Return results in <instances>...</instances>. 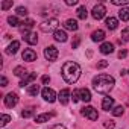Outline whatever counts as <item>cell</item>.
I'll return each mask as SVG.
<instances>
[{
  "label": "cell",
  "mask_w": 129,
  "mask_h": 129,
  "mask_svg": "<svg viewBox=\"0 0 129 129\" xmlns=\"http://www.w3.org/2000/svg\"><path fill=\"white\" fill-rule=\"evenodd\" d=\"M114 78L109 76V75H97L94 79H93V88L99 93V94H106L109 93L112 88H114Z\"/></svg>",
  "instance_id": "cell-1"
},
{
  "label": "cell",
  "mask_w": 129,
  "mask_h": 129,
  "mask_svg": "<svg viewBox=\"0 0 129 129\" xmlns=\"http://www.w3.org/2000/svg\"><path fill=\"white\" fill-rule=\"evenodd\" d=\"M61 75L64 78L67 84H75L79 76H81V66L78 62H73V61H69L62 66V70H61Z\"/></svg>",
  "instance_id": "cell-2"
},
{
  "label": "cell",
  "mask_w": 129,
  "mask_h": 129,
  "mask_svg": "<svg viewBox=\"0 0 129 129\" xmlns=\"http://www.w3.org/2000/svg\"><path fill=\"white\" fill-rule=\"evenodd\" d=\"M58 18H49V20H46V21H43L41 24H40V29L43 30V32H55V30H58L56 27H58Z\"/></svg>",
  "instance_id": "cell-3"
},
{
  "label": "cell",
  "mask_w": 129,
  "mask_h": 129,
  "mask_svg": "<svg viewBox=\"0 0 129 129\" xmlns=\"http://www.w3.org/2000/svg\"><path fill=\"white\" fill-rule=\"evenodd\" d=\"M58 55H59V52H58V49H56L55 46H47V47L44 49V56H46V59L50 61V62L56 61V59H58Z\"/></svg>",
  "instance_id": "cell-4"
},
{
  "label": "cell",
  "mask_w": 129,
  "mask_h": 129,
  "mask_svg": "<svg viewBox=\"0 0 129 129\" xmlns=\"http://www.w3.org/2000/svg\"><path fill=\"white\" fill-rule=\"evenodd\" d=\"M41 96H43V99H44L46 102H49V103H52V102H55V100H56V93H55L52 88H49V87L43 88Z\"/></svg>",
  "instance_id": "cell-5"
},
{
  "label": "cell",
  "mask_w": 129,
  "mask_h": 129,
  "mask_svg": "<svg viewBox=\"0 0 129 129\" xmlns=\"http://www.w3.org/2000/svg\"><path fill=\"white\" fill-rule=\"evenodd\" d=\"M105 14H106V8H105L103 5H96V6L93 8V11H91V15H93L96 20H102V18L105 17Z\"/></svg>",
  "instance_id": "cell-6"
},
{
  "label": "cell",
  "mask_w": 129,
  "mask_h": 129,
  "mask_svg": "<svg viewBox=\"0 0 129 129\" xmlns=\"http://www.w3.org/2000/svg\"><path fill=\"white\" fill-rule=\"evenodd\" d=\"M82 115H85L87 118H90L91 121H94V120H97V117H99V114H97V111L93 108V106H85V108H82Z\"/></svg>",
  "instance_id": "cell-7"
},
{
  "label": "cell",
  "mask_w": 129,
  "mask_h": 129,
  "mask_svg": "<svg viewBox=\"0 0 129 129\" xmlns=\"http://www.w3.org/2000/svg\"><path fill=\"white\" fill-rule=\"evenodd\" d=\"M17 103H18V96H17L15 93L6 94V97H5V105H6L8 108H14Z\"/></svg>",
  "instance_id": "cell-8"
},
{
  "label": "cell",
  "mask_w": 129,
  "mask_h": 129,
  "mask_svg": "<svg viewBox=\"0 0 129 129\" xmlns=\"http://www.w3.org/2000/svg\"><path fill=\"white\" fill-rule=\"evenodd\" d=\"M58 100L61 102V105H67L69 100H70V90H69V88L61 90L59 94H58Z\"/></svg>",
  "instance_id": "cell-9"
},
{
  "label": "cell",
  "mask_w": 129,
  "mask_h": 129,
  "mask_svg": "<svg viewBox=\"0 0 129 129\" xmlns=\"http://www.w3.org/2000/svg\"><path fill=\"white\" fill-rule=\"evenodd\" d=\"M23 59L24 61H29V62H34V61H37V53L32 49H26L23 52Z\"/></svg>",
  "instance_id": "cell-10"
},
{
  "label": "cell",
  "mask_w": 129,
  "mask_h": 129,
  "mask_svg": "<svg viewBox=\"0 0 129 129\" xmlns=\"http://www.w3.org/2000/svg\"><path fill=\"white\" fill-rule=\"evenodd\" d=\"M53 38H55L56 41H59V43H66V41H67V34H66V30L58 29V30L53 32Z\"/></svg>",
  "instance_id": "cell-11"
},
{
  "label": "cell",
  "mask_w": 129,
  "mask_h": 129,
  "mask_svg": "<svg viewBox=\"0 0 129 129\" xmlns=\"http://www.w3.org/2000/svg\"><path fill=\"white\" fill-rule=\"evenodd\" d=\"M79 99L82 102H90L91 100V93L87 88H79Z\"/></svg>",
  "instance_id": "cell-12"
},
{
  "label": "cell",
  "mask_w": 129,
  "mask_h": 129,
  "mask_svg": "<svg viewBox=\"0 0 129 129\" xmlns=\"http://www.w3.org/2000/svg\"><path fill=\"white\" fill-rule=\"evenodd\" d=\"M18 49H20V43H18V41H12V43L6 47V53H8V55H15V53L18 52Z\"/></svg>",
  "instance_id": "cell-13"
},
{
  "label": "cell",
  "mask_w": 129,
  "mask_h": 129,
  "mask_svg": "<svg viewBox=\"0 0 129 129\" xmlns=\"http://www.w3.org/2000/svg\"><path fill=\"white\" fill-rule=\"evenodd\" d=\"M112 106H114V99L109 97V96H106V97L103 99V102H102V109L109 111V109H112Z\"/></svg>",
  "instance_id": "cell-14"
},
{
  "label": "cell",
  "mask_w": 129,
  "mask_h": 129,
  "mask_svg": "<svg viewBox=\"0 0 129 129\" xmlns=\"http://www.w3.org/2000/svg\"><path fill=\"white\" fill-rule=\"evenodd\" d=\"M64 27H66L67 30H78L79 24H78V21H76V20H73V18H69L66 23H64Z\"/></svg>",
  "instance_id": "cell-15"
},
{
  "label": "cell",
  "mask_w": 129,
  "mask_h": 129,
  "mask_svg": "<svg viewBox=\"0 0 129 129\" xmlns=\"http://www.w3.org/2000/svg\"><path fill=\"white\" fill-rule=\"evenodd\" d=\"M105 24H106V27H108L109 30H114V29H117V26H118V20L114 18V17H108L106 21H105Z\"/></svg>",
  "instance_id": "cell-16"
},
{
  "label": "cell",
  "mask_w": 129,
  "mask_h": 129,
  "mask_svg": "<svg viewBox=\"0 0 129 129\" xmlns=\"http://www.w3.org/2000/svg\"><path fill=\"white\" fill-rule=\"evenodd\" d=\"M53 115H55V112H50V114H47V112H46V114H40V115L35 117V121H37V123H46V121H49Z\"/></svg>",
  "instance_id": "cell-17"
},
{
  "label": "cell",
  "mask_w": 129,
  "mask_h": 129,
  "mask_svg": "<svg viewBox=\"0 0 129 129\" xmlns=\"http://www.w3.org/2000/svg\"><path fill=\"white\" fill-rule=\"evenodd\" d=\"M103 38H105V32L102 30V29H97V30H94L93 34H91V40L93 41H103Z\"/></svg>",
  "instance_id": "cell-18"
},
{
  "label": "cell",
  "mask_w": 129,
  "mask_h": 129,
  "mask_svg": "<svg viewBox=\"0 0 129 129\" xmlns=\"http://www.w3.org/2000/svg\"><path fill=\"white\" fill-rule=\"evenodd\" d=\"M100 52H102L103 55L112 53V52H114V44H112V43H103V44L100 46Z\"/></svg>",
  "instance_id": "cell-19"
},
{
  "label": "cell",
  "mask_w": 129,
  "mask_h": 129,
  "mask_svg": "<svg viewBox=\"0 0 129 129\" xmlns=\"http://www.w3.org/2000/svg\"><path fill=\"white\" fill-rule=\"evenodd\" d=\"M23 40H24L26 43H29V44H37V43H38V37H37V34H35V32H30V34L24 35V37H23Z\"/></svg>",
  "instance_id": "cell-20"
},
{
  "label": "cell",
  "mask_w": 129,
  "mask_h": 129,
  "mask_svg": "<svg viewBox=\"0 0 129 129\" xmlns=\"http://www.w3.org/2000/svg\"><path fill=\"white\" fill-rule=\"evenodd\" d=\"M35 78H37V73H29L27 76H24L21 81H20V87H26L29 82H32V81H35Z\"/></svg>",
  "instance_id": "cell-21"
},
{
  "label": "cell",
  "mask_w": 129,
  "mask_h": 129,
  "mask_svg": "<svg viewBox=\"0 0 129 129\" xmlns=\"http://www.w3.org/2000/svg\"><path fill=\"white\" fill-rule=\"evenodd\" d=\"M118 17L121 21H129V8H121L118 11Z\"/></svg>",
  "instance_id": "cell-22"
},
{
  "label": "cell",
  "mask_w": 129,
  "mask_h": 129,
  "mask_svg": "<svg viewBox=\"0 0 129 129\" xmlns=\"http://www.w3.org/2000/svg\"><path fill=\"white\" fill-rule=\"evenodd\" d=\"M38 93H40V85H37V84L29 85V88H27V94L29 96H37Z\"/></svg>",
  "instance_id": "cell-23"
},
{
  "label": "cell",
  "mask_w": 129,
  "mask_h": 129,
  "mask_svg": "<svg viewBox=\"0 0 129 129\" xmlns=\"http://www.w3.org/2000/svg\"><path fill=\"white\" fill-rule=\"evenodd\" d=\"M87 15H88L87 8H85V6H79V8H78V18L85 20V18H87Z\"/></svg>",
  "instance_id": "cell-24"
},
{
  "label": "cell",
  "mask_w": 129,
  "mask_h": 129,
  "mask_svg": "<svg viewBox=\"0 0 129 129\" xmlns=\"http://www.w3.org/2000/svg\"><path fill=\"white\" fill-rule=\"evenodd\" d=\"M14 75L18 76V78H21V76H27V75H26V69L21 67V66H18V67L14 69Z\"/></svg>",
  "instance_id": "cell-25"
},
{
  "label": "cell",
  "mask_w": 129,
  "mask_h": 129,
  "mask_svg": "<svg viewBox=\"0 0 129 129\" xmlns=\"http://www.w3.org/2000/svg\"><path fill=\"white\" fill-rule=\"evenodd\" d=\"M11 121V115H8V114H2V117H0V126H6L8 123Z\"/></svg>",
  "instance_id": "cell-26"
},
{
  "label": "cell",
  "mask_w": 129,
  "mask_h": 129,
  "mask_svg": "<svg viewBox=\"0 0 129 129\" xmlns=\"http://www.w3.org/2000/svg\"><path fill=\"white\" fill-rule=\"evenodd\" d=\"M8 23H9L12 27H17V26H20V24H21V23L18 21V18H17V17H12V15H11V17H8Z\"/></svg>",
  "instance_id": "cell-27"
},
{
  "label": "cell",
  "mask_w": 129,
  "mask_h": 129,
  "mask_svg": "<svg viewBox=\"0 0 129 129\" xmlns=\"http://www.w3.org/2000/svg\"><path fill=\"white\" fill-rule=\"evenodd\" d=\"M123 112H124V108L120 105V106H115L114 109H112V115H115V117H120V115H123Z\"/></svg>",
  "instance_id": "cell-28"
},
{
  "label": "cell",
  "mask_w": 129,
  "mask_h": 129,
  "mask_svg": "<svg viewBox=\"0 0 129 129\" xmlns=\"http://www.w3.org/2000/svg\"><path fill=\"white\" fill-rule=\"evenodd\" d=\"M121 41H129V27H124L121 30Z\"/></svg>",
  "instance_id": "cell-29"
},
{
  "label": "cell",
  "mask_w": 129,
  "mask_h": 129,
  "mask_svg": "<svg viewBox=\"0 0 129 129\" xmlns=\"http://www.w3.org/2000/svg\"><path fill=\"white\" fill-rule=\"evenodd\" d=\"M9 8H12V0H5V2H2V9L3 11H6Z\"/></svg>",
  "instance_id": "cell-30"
},
{
  "label": "cell",
  "mask_w": 129,
  "mask_h": 129,
  "mask_svg": "<svg viewBox=\"0 0 129 129\" xmlns=\"http://www.w3.org/2000/svg\"><path fill=\"white\" fill-rule=\"evenodd\" d=\"M111 3L115 5V6H123V5H127L129 3V0H112Z\"/></svg>",
  "instance_id": "cell-31"
},
{
  "label": "cell",
  "mask_w": 129,
  "mask_h": 129,
  "mask_svg": "<svg viewBox=\"0 0 129 129\" xmlns=\"http://www.w3.org/2000/svg\"><path fill=\"white\" fill-rule=\"evenodd\" d=\"M17 14L21 15V17H26V15H27V9L23 8V6H18V8H17Z\"/></svg>",
  "instance_id": "cell-32"
},
{
  "label": "cell",
  "mask_w": 129,
  "mask_h": 129,
  "mask_svg": "<svg viewBox=\"0 0 129 129\" xmlns=\"http://www.w3.org/2000/svg\"><path fill=\"white\" fill-rule=\"evenodd\" d=\"M21 115H23L24 118H29V117L34 115V109H30V108H29V109H24V111L21 112Z\"/></svg>",
  "instance_id": "cell-33"
},
{
  "label": "cell",
  "mask_w": 129,
  "mask_h": 129,
  "mask_svg": "<svg viewBox=\"0 0 129 129\" xmlns=\"http://www.w3.org/2000/svg\"><path fill=\"white\" fill-rule=\"evenodd\" d=\"M21 24H24L26 27H32V26L35 24V21H34V20H30V18H27V20H24V21H23Z\"/></svg>",
  "instance_id": "cell-34"
},
{
  "label": "cell",
  "mask_w": 129,
  "mask_h": 129,
  "mask_svg": "<svg viewBox=\"0 0 129 129\" xmlns=\"http://www.w3.org/2000/svg\"><path fill=\"white\" fill-rule=\"evenodd\" d=\"M72 99H73V102H75V103H76L78 100H81V99H79V90H75V91H73Z\"/></svg>",
  "instance_id": "cell-35"
},
{
  "label": "cell",
  "mask_w": 129,
  "mask_h": 129,
  "mask_svg": "<svg viewBox=\"0 0 129 129\" xmlns=\"http://www.w3.org/2000/svg\"><path fill=\"white\" fill-rule=\"evenodd\" d=\"M105 67H108V61H100V62H97V69H105Z\"/></svg>",
  "instance_id": "cell-36"
},
{
  "label": "cell",
  "mask_w": 129,
  "mask_h": 129,
  "mask_svg": "<svg viewBox=\"0 0 129 129\" xmlns=\"http://www.w3.org/2000/svg\"><path fill=\"white\" fill-rule=\"evenodd\" d=\"M79 43H81V38H79V37H75V41H73V44H72V49H78Z\"/></svg>",
  "instance_id": "cell-37"
},
{
  "label": "cell",
  "mask_w": 129,
  "mask_h": 129,
  "mask_svg": "<svg viewBox=\"0 0 129 129\" xmlns=\"http://www.w3.org/2000/svg\"><path fill=\"white\" fill-rule=\"evenodd\" d=\"M126 56H127V50H126V49H121V50L118 52V58L123 59V58H126Z\"/></svg>",
  "instance_id": "cell-38"
},
{
  "label": "cell",
  "mask_w": 129,
  "mask_h": 129,
  "mask_svg": "<svg viewBox=\"0 0 129 129\" xmlns=\"http://www.w3.org/2000/svg\"><path fill=\"white\" fill-rule=\"evenodd\" d=\"M105 127H106V129H112V127H114V121H112V120L105 121Z\"/></svg>",
  "instance_id": "cell-39"
},
{
  "label": "cell",
  "mask_w": 129,
  "mask_h": 129,
  "mask_svg": "<svg viewBox=\"0 0 129 129\" xmlns=\"http://www.w3.org/2000/svg\"><path fill=\"white\" fill-rule=\"evenodd\" d=\"M0 81H2V87H6V85H8V79H6L5 76L0 78Z\"/></svg>",
  "instance_id": "cell-40"
},
{
  "label": "cell",
  "mask_w": 129,
  "mask_h": 129,
  "mask_svg": "<svg viewBox=\"0 0 129 129\" xmlns=\"http://www.w3.org/2000/svg\"><path fill=\"white\" fill-rule=\"evenodd\" d=\"M50 129H66V126H62V124H53Z\"/></svg>",
  "instance_id": "cell-41"
},
{
  "label": "cell",
  "mask_w": 129,
  "mask_h": 129,
  "mask_svg": "<svg viewBox=\"0 0 129 129\" xmlns=\"http://www.w3.org/2000/svg\"><path fill=\"white\" fill-rule=\"evenodd\" d=\"M76 3H78V0H67V2H66V5H69V6L76 5Z\"/></svg>",
  "instance_id": "cell-42"
},
{
  "label": "cell",
  "mask_w": 129,
  "mask_h": 129,
  "mask_svg": "<svg viewBox=\"0 0 129 129\" xmlns=\"http://www.w3.org/2000/svg\"><path fill=\"white\" fill-rule=\"evenodd\" d=\"M41 81H43V84H47V82H50V78L49 76H43Z\"/></svg>",
  "instance_id": "cell-43"
}]
</instances>
